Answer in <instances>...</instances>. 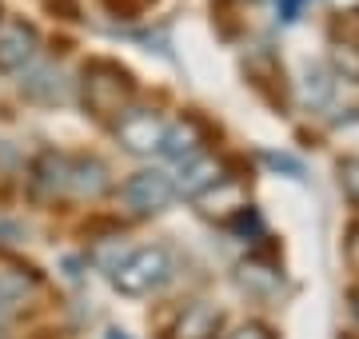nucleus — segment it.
Here are the masks:
<instances>
[{
  "mask_svg": "<svg viewBox=\"0 0 359 339\" xmlns=\"http://www.w3.org/2000/svg\"><path fill=\"white\" fill-rule=\"evenodd\" d=\"M168 279H172V251L160 248V244L128 251V256L112 268V287L120 296H132V300L160 291Z\"/></svg>",
  "mask_w": 359,
  "mask_h": 339,
  "instance_id": "2",
  "label": "nucleus"
},
{
  "mask_svg": "<svg viewBox=\"0 0 359 339\" xmlns=\"http://www.w3.org/2000/svg\"><path fill=\"white\" fill-rule=\"evenodd\" d=\"M104 339H132L128 331H120V327H108V331H104Z\"/></svg>",
  "mask_w": 359,
  "mask_h": 339,
  "instance_id": "21",
  "label": "nucleus"
},
{
  "mask_svg": "<svg viewBox=\"0 0 359 339\" xmlns=\"http://www.w3.org/2000/svg\"><path fill=\"white\" fill-rule=\"evenodd\" d=\"M80 96H84V108L96 120H120L132 108L136 80H132V72L124 64L96 56L80 72Z\"/></svg>",
  "mask_w": 359,
  "mask_h": 339,
  "instance_id": "1",
  "label": "nucleus"
},
{
  "mask_svg": "<svg viewBox=\"0 0 359 339\" xmlns=\"http://www.w3.org/2000/svg\"><path fill=\"white\" fill-rule=\"evenodd\" d=\"M304 4H311V0H280V20L283 25H295L299 13H304Z\"/></svg>",
  "mask_w": 359,
  "mask_h": 339,
  "instance_id": "20",
  "label": "nucleus"
},
{
  "mask_svg": "<svg viewBox=\"0 0 359 339\" xmlns=\"http://www.w3.org/2000/svg\"><path fill=\"white\" fill-rule=\"evenodd\" d=\"M164 132H168L164 116L152 112V108H128L124 116L116 120L120 144H124L128 152H136V156H148L156 148H164Z\"/></svg>",
  "mask_w": 359,
  "mask_h": 339,
  "instance_id": "3",
  "label": "nucleus"
},
{
  "mask_svg": "<svg viewBox=\"0 0 359 339\" xmlns=\"http://www.w3.org/2000/svg\"><path fill=\"white\" fill-rule=\"evenodd\" d=\"M68 192L80 200H96L108 192V168L96 156H68Z\"/></svg>",
  "mask_w": 359,
  "mask_h": 339,
  "instance_id": "7",
  "label": "nucleus"
},
{
  "mask_svg": "<svg viewBox=\"0 0 359 339\" xmlns=\"http://www.w3.org/2000/svg\"><path fill=\"white\" fill-rule=\"evenodd\" d=\"M332 96V80L323 76V68H308L304 72V100L308 104H323Z\"/></svg>",
  "mask_w": 359,
  "mask_h": 339,
  "instance_id": "14",
  "label": "nucleus"
},
{
  "mask_svg": "<svg viewBox=\"0 0 359 339\" xmlns=\"http://www.w3.org/2000/svg\"><path fill=\"white\" fill-rule=\"evenodd\" d=\"M339 188L351 204H359V156L339 160Z\"/></svg>",
  "mask_w": 359,
  "mask_h": 339,
  "instance_id": "15",
  "label": "nucleus"
},
{
  "mask_svg": "<svg viewBox=\"0 0 359 339\" xmlns=\"http://www.w3.org/2000/svg\"><path fill=\"white\" fill-rule=\"evenodd\" d=\"M228 339H276V331L264 324H244V327H236Z\"/></svg>",
  "mask_w": 359,
  "mask_h": 339,
  "instance_id": "18",
  "label": "nucleus"
},
{
  "mask_svg": "<svg viewBox=\"0 0 359 339\" xmlns=\"http://www.w3.org/2000/svg\"><path fill=\"white\" fill-rule=\"evenodd\" d=\"M200 148H204V132H200V124H196L192 116L188 120H180V124H168V132H164V156H172V160H196L200 156Z\"/></svg>",
  "mask_w": 359,
  "mask_h": 339,
  "instance_id": "12",
  "label": "nucleus"
},
{
  "mask_svg": "<svg viewBox=\"0 0 359 339\" xmlns=\"http://www.w3.org/2000/svg\"><path fill=\"white\" fill-rule=\"evenodd\" d=\"M104 8L112 16H120V20H132V16L140 13V4L136 0H104Z\"/></svg>",
  "mask_w": 359,
  "mask_h": 339,
  "instance_id": "19",
  "label": "nucleus"
},
{
  "mask_svg": "<svg viewBox=\"0 0 359 339\" xmlns=\"http://www.w3.org/2000/svg\"><path fill=\"white\" fill-rule=\"evenodd\" d=\"M264 160H268L276 172H287V176H295V180H304V164H299L295 156H287V152H268Z\"/></svg>",
  "mask_w": 359,
  "mask_h": 339,
  "instance_id": "16",
  "label": "nucleus"
},
{
  "mask_svg": "<svg viewBox=\"0 0 359 339\" xmlns=\"http://www.w3.org/2000/svg\"><path fill=\"white\" fill-rule=\"evenodd\" d=\"M48 4V13L52 16H60V20H80V0H44Z\"/></svg>",
  "mask_w": 359,
  "mask_h": 339,
  "instance_id": "17",
  "label": "nucleus"
},
{
  "mask_svg": "<svg viewBox=\"0 0 359 339\" xmlns=\"http://www.w3.org/2000/svg\"><path fill=\"white\" fill-rule=\"evenodd\" d=\"M332 64L344 80L359 84V40H335L332 44Z\"/></svg>",
  "mask_w": 359,
  "mask_h": 339,
  "instance_id": "13",
  "label": "nucleus"
},
{
  "mask_svg": "<svg viewBox=\"0 0 359 339\" xmlns=\"http://www.w3.org/2000/svg\"><path fill=\"white\" fill-rule=\"evenodd\" d=\"M13 312H16L13 303H4V300H0V324H4V319H13Z\"/></svg>",
  "mask_w": 359,
  "mask_h": 339,
  "instance_id": "22",
  "label": "nucleus"
},
{
  "mask_svg": "<svg viewBox=\"0 0 359 339\" xmlns=\"http://www.w3.org/2000/svg\"><path fill=\"white\" fill-rule=\"evenodd\" d=\"M219 331V312L208 303H192L176 315V324L168 327V339H216Z\"/></svg>",
  "mask_w": 359,
  "mask_h": 339,
  "instance_id": "11",
  "label": "nucleus"
},
{
  "mask_svg": "<svg viewBox=\"0 0 359 339\" xmlns=\"http://www.w3.org/2000/svg\"><path fill=\"white\" fill-rule=\"evenodd\" d=\"M124 200H128V208L136 216H160V212L172 208V200H176V184L168 180L164 172H136L128 184H124Z\"/></svg>",
  "mask_w": 359,
  "mask_h": 339,
  "instance_id": "4",
  "label": "nucleus"
},
{
  "mask_svg": "<svg viewBox=\"0 0 359 339\" xmlns=\"http://www.w3.org/2000/svg\"><path fill=\"white\" fill-rule=\"evenodd\" d=\"M40 287V275L36 268H28L20 260H8V256H0V300L20 307L25 300H32Z\"/></svg>",
  "mask_w": 359,
  "mask_h": 339,
  "instance_id": "8",
  "label": "nucleus"
},
{
  "mask_svg": "<svg viewBox=\"0 0 359 339\" xmlns=\"http://www.w3.org/2000/svg\"><path fill=\"white\" fill-rule=\"evenodd\" d=\"M219 180H224V164L212 156H196L184 164V172H180V192L192 200H204L208 192H216Z\"/></svg>",
  "mask_w": 359,
  "mask_h": 339,
  "instance_id": "9",
  "label": "nucleus"
},
{
  "mask_svg": "<svg viewBox=\"0 0 359 339\" xmlns=\"http://www.w3.org/2000/svg\"><path fill=\"white\" fill-rule=\"evenodd\" d=\"M32 188H36L40 196L68 192V156H65V152L44 148V152L32 160Z\"/></svg>",
  "mask_w": 359,
  "mask_h": 339,
  "instance_id": "10",
  "label": "nucleus"
},
{
  "mask_svg": "<svg viewBox=\"0 0 359 339\" xmlns=\"http://www.w3.org/2000/svg\"><path fill=\"white\" fill-rule=\"evenodd\" d=\"M0 160H8V144L0 140Z\"/></svg>",
  "mask_w": 359,
  "mask_h": 339,
  "instance_id": "24",
  "label": "nucleus"
},
{
  "mask_svg": "<svg viewBox=\"0 0 359 339\" xmlns=\"http://www.w3.org/2000/svg\"><path fill=\"white\" fill-rule=\"evenodd\" d=\"M20 96L32 100V104H60V100H68V76L56 64H40L32 72H25Z\"/></svg>",
  "mask_w": 359,
  "mask_h": 339,
  "instance_id": "6",
  "label": "nucleus"
},
{
  "mask_svg": "<svg viewBox=\"0 0 359 339\" xmlns=\"http://www.w3.org/2000/svg\"><path fill=\"white\" fill-rule=\"evenodd\" d=\"M351 312H355V319H359V291H351Z\"/></svg>",
  "mask_w": 359,
  "mask_h": 339,
  "instance_id": "23",
  "label": "nucleus"
},
{
  "mask_svg": "<svg viewBox=\"0 0 359 339\" xmlns=\"http://www.w3.org/2000/svg\"><path fill=\"white\" fill-rule=\"evenodd\" d=\"M36 56V28L25 20L0 28V72H20Z\"/></svg>",
  "mask_w": 359,
  "mask_h": 339,
  "instance_id": "5",
  "label": "nucleus"
}]
</instances>
